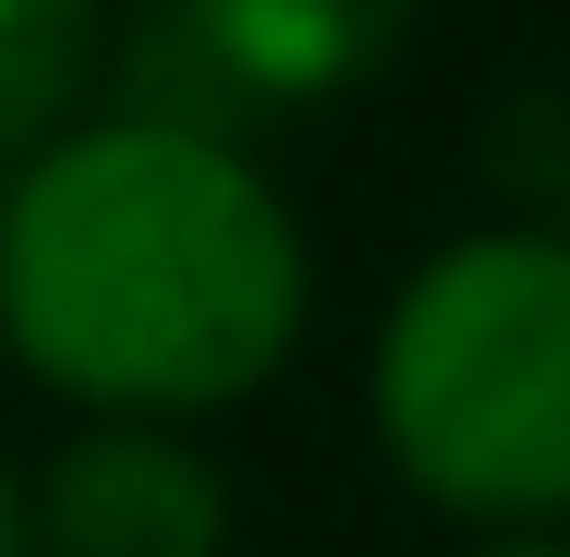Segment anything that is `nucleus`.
<instances>
[{"instance_id":"1","label":"nucleus","mask_w":570,"mask_h":557,"mask_svg":"<svg viewBox=\"0 0 570 557\" xmlns=\"http://www.w3.org/2000/svg\"><path fill=\"white\" fill-rule=\"evenodd\" d=\"M304 230L279 182L170 121H73L12 158L0 339L98 425H183L267 388L304 339Z\"/></svg>"},{"instance_id":"2","label":"nucleus","mask_w":570,"mask_h":557,"mask_svg":"<svg viewBox=\"0 0 570 557\" xmlns=\"http://www.w3.org/2000/svg\"><path fill=\"white\" fill-rule=\"evenodd\" d=\"M376 437L450 521H570V230H473L401 279L376 328Z\"/></svg>"},{"instance_id":"3","label":"nucleus","mask_w":570,"mask_h":557,"mask_svg":"<svg viewBox=\"0 0 570 557\" xmlns=\"http://www.w3.org/2000/svg\"><path fill=\"white\" fill-rule=\"evenodd\" d=\"M413 37V0H158L134 37V86L170 133H219L255 110H328L376 86Z\"/></svg>"},{"instance_id":"4","label":"nucleus","mask_w":570,"mask_h":557,"mask_svg":"<svg viewBox=\"0 0 570 557\" xmlns=\"http://www.w3.org/2000/svg\"><path fill=\"white\" fill-rule=\"evenodd\" d=\"M230 485L170 425H73L24 497V557H219Z\"/></svg>"},{"instance_id":"5","label":"nucleus","mask_w":570,"mask_h":557,"mask_svg":"<svg viewBox=\"0 0 570 557\" xmlns=\"http://www.w3.org/2000/svg\"><path fill=\"white\" fill-rule=\"evenodd\" d=\"M98 86V0H0V170L37 158Z\"/></svg>"},{"instance_id":"6","label":"nucleus","mask_w":570,"mask_h":557,"mask_svg":"<svg viewBox=\"0 0 570 557\" xmlns=\"http://www.w3.org/2000/svg\"><path fill=\"white\" fill-rule=\"evenodd\" d=\"M473 557H570V534H485Z\"/></svg>"},{"instance_id":"7","label":"nucleus","mask_w":570,"mask_h":557,"mask_svg":"<svg viewBox=\"0 0 570 557\" xmlns=\"http://www.w3.org/2000/svg\"><path fill=\"white\" fill-rule=\"evenodd\" d=\"M0 557H24V485H12V460H0Z\"/></svg>"}]
</instances>
